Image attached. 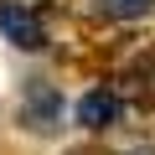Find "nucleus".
Here are the masks:
<instances>
[{"mask_svg":"<svg viewBox=\"0 0 155 155\" xmlns=\"http://www.w3.org/2000/svg\"><path fill=\"white\" fill-rule=\"evenodd\" d=\"M114 155H155V145H150V140H134V145H119Z\"/></svg>","mask_w":155,"mask_h":155,"instance_id":"5","label":"nucleus"},{"mask_svg":"<svg viewBox=\"0 0 155 155\" xmlns=\"http://www.w3.org/2000/svg\"><path fill=\"white\" fill-rule=\"evenodd\" d=\"M62 119H67V88L47 72L21 78L16 93V129L31 140H62Z\"/></svg>","mask_w":155,"mask_h":155,"instance_id":"1","label":"nucleus"},{"mask_svg":"<svg viewBox=\"0 0 155 155\" xmlns=\"http://www.w3.org/2000/svg\"><path fill=\"white\" fill-rule=\"evenodd\" d=\"M93 31H145L155 26V0H72Z\"/></svg>","mask_w":155,"mask_h":155,"instance_id":"4","label":"nucleus"},{"mask_svg":"<svg viewBox=\"0 0 155 155\" xmlns=\"http://www.w3.org/2000/svg\"><path fill=\"white\" fill-rule=\"evenodd\" d=\"M0 36L16 52H26V57L52 52V16H47V5H36V0H0Z\"/></svg>","mask_w":155,"mask_h":155,"instance_id":"3","label":"nucleus"},{"mask_svg":"<svg viewBox=\"0 0 155 155\" xmlns=\"http://www.w3.org/2000/svg\"><path fill=\"white\" fill-rule=\"evenodd\" d=\"M129 109H134V93L119 83V78H98V83H88L83 93H78L72 124L83 134H114V129H124Z\"/></svg>","mask_w":155,"mask_h":155,"instance_id":"2","label":"nucleus"},{"mask_svg":"<svg viewBox=\"0 0 155 155\" xmlns=\"http://www.w3.org/2000/svg\"><path fill=\"white\" fill-rule=\"evenodd\" d=\"M67 155H78V150H67Z\"/></svg>","mask_w":155,"mask_h":155,"instance_id":"6","label":"nucleus"}]
</instances>
